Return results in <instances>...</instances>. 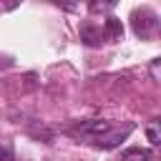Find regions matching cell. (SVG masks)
Wrapping results in <instances>:
<instances>
[{"label": "cell", "mask_w": 161, "mask_h": 161, "mask_svg": "<svg viewBox=\"0 0 161 161\" xmlns=\"http://www.w3.org/2000/svg\"><path fill=\"white\" fill-rule=\"evenodd\" d=\"M141 15H143V20L133 13V33H136L138 38H148V35L156 30L158 20H156V13H151L148 8H141Z\"/></svg>", "instance_id": "cell-2"}, {"label": "cell", "mask_w": 161, "mask_h": 161, "mask_svg": "<svg viewBox=\"0 0 161 161\" xmlns=\"http://www.w3.org/2000/svg\"><path fill=\"white\" fill-rule=\"evenodd\" d=\"M118 161H156L148 148H126Z\"/></svg>", "instance_id": "cell-4"}, {"label": "cell", "mask_w": 161, "mask_h": 161, "mask_svg": "<svg viewBox=\"0 0 161 161\" xmlns=\"http://www.w3.org/2000/svg\"><path fill=\"white\" fill-rule=\"evenodd\" d=\"M111 128H113V123H111V121L91 118V121H78L75 126H70V128H68V133L80 136V138H86L88 143H93L96 138H101V136H103V133H108Z\"/></svg>", "instance_id": "cell-1"}, {"label": "cell", "mask_w": 161, "mask_h": 161, "mask_svg": "<svg viewBox=\"0 0 161 161\" xmlns=\"http://www.w3.org/2000/svg\"><path fill=\"white\" fill-rule=\"evenodd\" d=\"M121 35H123V25H121V20H118V18H108L106 25H103V30H101V38L108 40V43H116Z\"/></svg>", "instance_id": "cell-3"}, {"label": "cell", "mask_w": 161, "mask_h": 161, "mask_svg": "<svg viewBox=\"0 0 161 161\" xmlns=\"http://www.w3.org/2000/svg\"><path fill=\"white\" fill-rule=\"evenodd\" d=\"M80 38H83L88 45H98V43H101V30H96L91 23H83V25H80Z\"/></svg>", "instance_id": "cell-5"}, {"label": "cell", "mask_w": 161, "mask_h": 161, "mask_svg": "<svg viewBox=\"0 0 161 161\" xmlns=\"http://www.w3.org/2000/svg\"><path fill=\"white\" fill-rule=\"evenodd\" d=\"M0 161H15L13 146H10L8 141H0Z\"/></svg>", "instance_id": "cell-7"}, {"label": "cell", "mask_w": 161, "mask_h": 161, "mask_svg": "<svg viewBox=\"0 0 161 161\" xmlns=\"http://www.w3.org/2000/svg\"><path fill=\"white\" fill-rule=\"evenodd\" d=\"M146 136H148V141H151L153 146L161 141V136H158V121H151V123H148V128H146Z\"/></svg>", "instance_id": "cell-6"}]
</instances>
